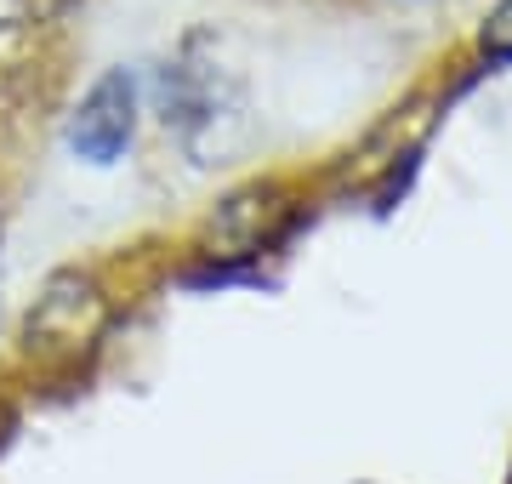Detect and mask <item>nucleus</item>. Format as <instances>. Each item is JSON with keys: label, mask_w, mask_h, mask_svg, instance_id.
Returning <instances> with one entry per match:
<instances>
[{"label": "nucleus", "mask_w": 512, "mask_h": 484, "mask_svg": "<svg viewBox=\"0 0 512 484\" xmlns=\"http://www.w3.org/2000/svg\"><path fill=\"white\" fill-rule=\"evenodd\" d=\"M160 120L200 166H217L251 143L245 75L217 57V35H188L183 52L160 69Z\"/></svg>", "instance_id": "1"}, {"label": "nucleus", "mask_w": 512, "mask_h": 484, "mask_svg": "<svg viewBox=\"0 0 512 484\" xmlns=\"http://www.w3.org/2000/svg\"><path fill=\"white\" fill-rule=\"evenodd\" d=\"M103 325H109L103 285L92 274H80V268H63V274H52L40 285L35 308L23 319V348L40 365H69L103 336Z\"/></svg>", "instance_id": "2"}, {"label": "nucleus", "mask_w": 512, "mask_h": 484, "mask_svg": "<svg viewBox=\"0 0 512 484\" xmlns=\"http://www.w3.org/2000/svg\"><path fill=\"white\" fill-rule=\"evenodd\" d=\"M69 154L86 166H114L137 137V75L131 69H109L92 80V92L74 103L69 114Z\"/></svg>", "instance_id": "3"}, {"label": "nucleus", "mask_w": 512, "mask_h": 484, "mask_svg": "<svg viewBox=\"0 0 512 484\" xmlns=\"http://www.w3.org/2000/svg\"><path fill=\"white\" fill-rule=\"evenodd\" d=\"M478 46L490 57H512V0H501L490 18H484V35H478Z\"/></svg>", "instance_id": "4"}, {"label": "nucleus", "mask_w": 512, "mask_h": 484, "mask_svg": "<svg viewBox=\"0 0 512 484\" xmlns=\"http://www.w3.org/2000/svg\"><path fill=\"white\" fill-rule=\"evenodd\" d=\"M23 6V18H35V23H52V18H63L74 0H18Z\"/></svg>", "instance_id": "5"}]
</instances>
